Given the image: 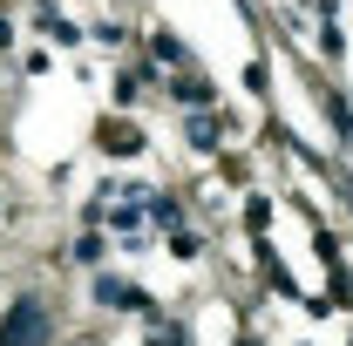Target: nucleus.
<instances>
[{
    "instance_id": "nucleus-1",
    "label": "nucleus",
    "mask_w": 353,
    "mask_h": 346,
    "mask_svg": "<svg viewBox=\"0 0 353 346\" xmlns=\"http://www.w3.org/2000/svg\"><path fill=\"white\" fill-rule=\"evenodd\" d=\"M0 346H48V305L41 299H21L0 326Z\"/></svg>"
},
{
    "instance_id": "nucleus-2",
    "label": "nucleus",
    "mask_w": 353,
    "mask_h": 346,
    "mask_svg": "<svg viewBox=\"0 0 353 346\" xmlns=\"http://www.w3.org/2000/svg\"><path fill=\"white\" fill-rule=\"evenodd\" d=\"M176 102H183V109H190V102H197V109H204V102H211V82H204V75H197V68H183V75H176Z\"/></svg>"
},
{
    "instance_id": "nucleus-3",
    "label": "nucleus",
    "mask_w": 353,
    "mask_h": 346,
    "mask_svg": "<svg viewBox=\"0 0 353 346\" xmlns=\"http://www.w3.org/2000/svg\"><path fill=\"white\" fill-rule=\"evenodd\" d=\"M102 150H109V156H130V150H143V136H130L123 123H109V130H102Z\"/></svg>"
},
{
    "instance_id": "nucleus-4",
    "label": "nucleus",
    "mask_w": 353,
    "mask_h": 346,
    "mask_svg": "<svg viewBox=\"0 0 353 346\" xmlns=\"http://www.w3.org/2000/svg\"><path fill=\"white\" fill-rule=\"evenodd\" d=\"M190 143H197V150H218V123H211V116H190Z\"/></svg>"
},
{
    "instance_id": "nucleus-5",
    "label": "nucleus",
    "mask_w": 353,
    "mask_h": 346,
    "mask_svg": "<svg viewBox=\"0 0 353 346\" xmlns=\"http://www.w3.org/2000/svg\"><path fill=\"white\" fill-rule=\"evenodd\" d=\"M143 82H150V68H136V75H123V82H116V102H136V95H143Z\"/></svg>"
},
{
    "instance_id": "nucleus-6",
    "label": "nucleus",
    "mask_w": 353,
    "mask_h": 346,
    "mask_svg": "<svg viewBox=\"0 0 353 346\" xmlns=\"http://www.w3.org/2000/svg\"><path fill=\"white\" fill-rule=\"evenodd\" d=\"M150 217H157V224H176L183 211H176V197H157V204H150Z\"/></svg>"
}]
</instances>
